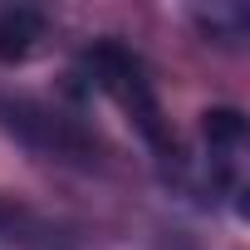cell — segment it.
I'll list each match as a JSON object with an SVG mask.
<instances>
[{"mask_svg":"<svg viewBox=\"0 0 250 250\" xmlns=\"http://www.w3.org/2000/svg\"><path fill=\"white\" fill-rule=\"evenodd\" d=\"M88 69H93V83L128 113V123L152 143V147H162L167 152V128H162V108H157V93H152V79H147V69H143V59L138 54H128L123 44H113V40H103V44H93L88 49Z\"/></svg>","mask_w":250,"mask_h":250,"instance_id":"cell-1","label":"cell"},{"mask_svg":"<svg viewBox=\"0 0 250 250\" xmlns=\"http://www.w3.org/2000/svg\"><path fill=\"white\" fill-rule=\"evenodd\" d=\"M49 20L30 5H10V10H0V64H20L35 54V44L44 40Z\"/></svg>","mask_w":250,"mask_h":250,"instance_id":"cell-2","label":"cell"},{"mask_svg":"<svg viewBox=\"0 0 250 250\" xmlns=\"http://www.w3.org/2000/svg\"><path fill=\"white\" fill-rule=\"evenodd\" d=\"M201 133H206V143L221 152V147H240V138H245V118L235 113V108H211V113H201Z\"/></svg>","mask_w":250,"mask_h":250,"instance_id":"cell-3","label":"cell"}]
</instances>
